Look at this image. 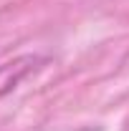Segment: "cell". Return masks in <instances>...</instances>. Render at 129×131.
<instances>
[{
  "label": "cell",
  "instance_id": "obj_1",
  "mask_svg": "<svg viewBox=\"0 0 129 131\" xmlns=\"http://www.w3.org/2000/svg\"><path fill=\"white\" fill-rule=\"evenodd\" d=\"M43 63H46V58L43 56H33V53L15 56V58L0 63V98L8 96L10 91H15L18 86L25 81L31 73H35Z\"/></svg>",
  "mask_w": 129,
  "mask_h": 131
}]
</instances>
